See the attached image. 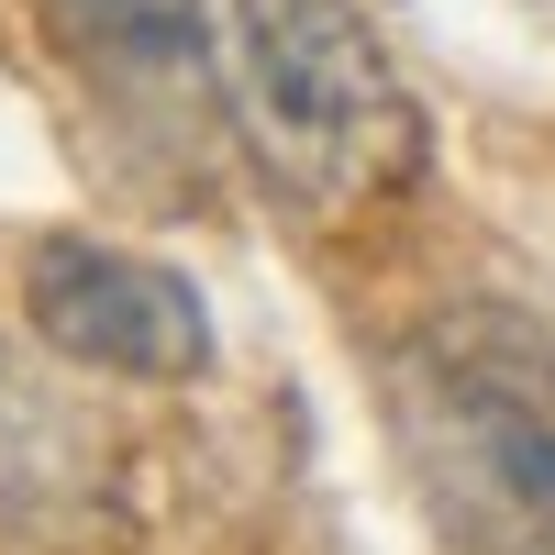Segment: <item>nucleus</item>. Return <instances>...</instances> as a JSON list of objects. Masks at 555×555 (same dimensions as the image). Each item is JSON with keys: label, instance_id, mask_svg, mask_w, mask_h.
I'll use <instances>...</instances> for the list:
<instances>
[{"label": "nucleus", "instance_id": "obj_1", "mask_svg": "<svg viewBox=\"0 0 555 555\" xmlns=\"http://www.w3.org/2000/svg\"><path fill=\"white\" fill-rule=\"evenodd\" d=\"M389 434L455 555H555V322L444 300L389 345Z\"/></svg>", "mask_w": 555, "mask_h": 555}, {"label": "nucleus", "instance_id": "obj_2", "mask_svg": "<svg viewBox=\"0 0 555 555\" xmlns=\"http://www.w3.org/2000/svg\"><path fill=\"white\" fill-rule=\"evenodd\" d=\"M201 44L211 101L278 211L345 222L423 167V112L356 0H201Z\"/></svg>", "mask_w": 555, "mask_h": 555}, {"label": "nucleus", "instance_id": "obj_3", "mask_svg": "<svg viewBox=\"0 0 555 555\" xmlns=\"http://www.w3.org/2000/svg\"><path fill=\"white\" fill-rule=\"evenodd\" d=\"M23 322L34 345H56L67 366L101 378H201L211 366V311L178 267L89 234H44L23 267Z\"/></svg>", "mask_w": 555, "mask_h": 555}, {"label": "nucleus", "instance_id": "obj_4", "mask_svg": "<svg viewBox=\"0 0 555 555\" xmlns=\"http://www.w3.org/2000/svg\"><path fill=\"white\" fill-rule=\"evenodd\" d=\"M44 23L112 89H190V78H211L201 0H44Z\"/></svg>", "mask_w": 555, "mask_h": 555}]
</instances>
